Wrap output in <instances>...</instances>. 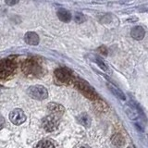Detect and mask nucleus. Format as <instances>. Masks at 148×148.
Wrapping results in <instances>:
<instances>
[{
	"instance_id": "nucleus-6",
	"label": "nucleus",
	"mask_w": 148,
	"mask_h": 148,
	"mask_svg": "<svg viewBox=\"0 0 148 148\" xmlns=\"http://www.w3.org/2000/svg\"><path fill=\"white\" fill-rule=\"evenodd\" d=\"M55 76L58 79V81H59L62 83H65V84L69 83L72 81V74L71 71H69L66 68L58 69L57 71H55Z\"/></svg>"
},
{
	"instance_id": "nucleus-13",
	"label": "nucleus",
	"mask_w": 148,
	"mask_h": 148,
	"mask_svg": "<svg viewBox=\"0 0 148 148\" xmlns=\"http://www.w3.org/2000/svg\"><path fill=\"white\" fill-rule=\"evenodd\" d=\"M78 122L82 124V126H84L85 128H89L91 125V118L89 117V115L87 113H82L77 117Z\"/></svg>"
},
{
	"instance_id": "nucleus-3",
	"label": "nucleus",
	"mask_w": 148,
	"mask_h": 148,
	"mask_svg": "<svg viewBox=\"0 0 148 148\" xmlns=\"http://www.w3.org/2000/svg\"><path fill=\"white\" fill-rule=\"evenodd\" d=\"M27 94L32 98L36 100H45L48 96V92L46 90V88H45L42 85L31 86L30 88H28Z\"/></svg>"
},
{
	"instance_id": "nucleus-19",
	"label": "nucleus",
	"mask_w": 148,
	"mask_h": 148,
	"mask_svg": "<svg viewBox=\"0 0 148 148\" xmlns=\"http://www.w3.org/2000/svg\"><path fill=\"white\" fill-rule=\"evenodd\" d=\"M20 0H5V2L8 5V6H14V5H16L18 3Z\"/></svg>"
},
{
	"instance_id": "nucleus-9",
	"label": "nucleus",
	"mask_w": 148,
	"mask_h": 148,
	"mask_svg": "<svg viewBox=\"0 0 148 148\" xmlns=\"http://www.w3.org/2000/svg\"><path fill=\"white\" fill-rule=\"evenodd\" d=\"M25 43L30 45H37L39 44V35L34 32H28L24 35Z\"/></svg>"
},
{
	"instance_id": "nucleus-8",
	"label": "nucleus",
	"mask_w": 148,
	"mask_h": 148,
	"mask_svg": "<svg viewBox=\"0 0 148 148\" xmlns=\"http://www.w3.org/2000/svg\"><path fill=\"white\" fill-rule=\"evenodd\" d=\"M47 108H48V111L50 112V114L52 115H55L57 116V117H61L64 113V108L59 104H57V103H49L47 105Z\"/></svg>"
},
{
	"instance_id": "nucleus-16",
	"label": "nucleus",
	"mask_w": 148,
	"mask_h": 148,
	"mask_svg": "<svg viewBox=\"0 0 148 148\" xmlns=\"http://www.w3.org/2000/svg\"><path fill=\"white\" fill-rule=\"evenodd\" d=\"M111 140H112V143L116 146H121L124 143V139L120 134H114L112 138H111Z\"/></svg>"
},
{
	"instance_id": "nucleus-10",
	"label": "nucleus",
	"mask_w": 148,
	"mask_h": 148,
	"mask_svg": "<svg viewBox=\"0 0 148 148\" xmlns=\"http://www.w3.org/2000/svg\"><path fill=\"white\" fill-rule=\"evenodd\" d=\"M131 35L133 39L140 41V40L143 39V37H145V31L142 26H135L134 28H132V30L131 32Z\"/></svg>"
},
{
	"instance_id": "nucleus-12",
	"label": "nucleus",
	"mask_w": 148,
	"mask_h": 148,
	"mask_svg": "<svg viewBox=\"0 0 148 148\" xmlns=\"http://www.w3.org/2000/svg\"><path fill=\"white\" fill-rule=\"evenodd\" d=\"M125 112L128 115V117L132 120H136L139 119V112L132 105H127L125 106Z\"/></svg>"
},
{
	"instance_id": "nucleus-1",
	"label": "nucleus",
	"mask_w": 148,
	"mask_h": 148,
	"mask_svg": "<svg viewBox=\"0 0 148 148\" xmlns=\"http://www.w3.org/2000/svg\"><path fill=\"white\" fill-rule=\"evenodd\" d=\"M22 71L29 77H38L43 72V69L36 60L27 59L22 65Z\"/></svg>"
},
{
	"instance_id": "nucleus-18",
	"label": "nucleus",
	"mask_w": 148,
	"mask_h": 148,
	"mask_svg": "<svg viewBox=\"0 0 148 148\" xmlns=\"http://www.w3.org/2000/svg\"><path fill=\"white\" fill-rule=\"evenodd\" d=\"M94 60H95V63H97L98 64V66L103 69V71H108V67H106V65L102 61L101 59H99L98 58H94Z\"/></svg>"
},
{
	"instance_id": "nucleus-14",
	"label": "nucleus",
	"mask_w": 148,
	"mask_h": 148,
	"mask_svg": "<svg viewBox=\"0 0 148 148\" xmlns=\"http://www.w3.org/2000/svg\"><path fill=\"white\" fill-rule=\"evenodd\" d=\"M108 89L111 91V92H112L114 95L117 96L119 99H121V100H125V99H126V97H125V95L122 92V91H120L118 87H116L114 84H112V83L108 82Z\"/></svg>"
},
{
	"instance_id": "nucleus-2",
	"label": "nucleus",
	"mask_w": 148,
	"mask_h": 148,
	"mask_svg": "<svg viewBox=\"0 0 148 148\" xmlns=\"http://www.w3.org/2000/svg\"><path fill=\"white\" fill-rule=\"evenodd\" d=\"M16 65L10 59H5L0 61V80H6L15 71Z\"/></svg>"
},
{
	"instance_id": "nucleus-21",
	"label": "nucleus",
	"mask_w": 148,
	"mask_h": 148,
	"mask_svg": "<svg viewBox=\"0 0 148 148\" xmlns=\"http://www.w3.org/2000/svg\"><path fill=\"white\" fill-rule=\"evenodd\" d=\"M80 148H89V147H87V146H82V147H80Z\"/></svg>"
},
{
	"instance_id": "nucleus-7",
	"label": "nucleus",
	"mask_w": 148,
	"mask_h": 148,
	"mask_svg": "<svg viewBox=\"0 0 148 148\" xmlns=\"http://www.w3.org/2000/svg\"><path fill=\"white\" fill-rule=\"evenodd\" d=\"M9 119L15 125H21L26 120V115L20 108H15L9 114Z\"/></svg>"
},
{
	"instance_id": "nucleus-22",
	"label": "nucleus",
	"mask_w": 148,
	"mask_h": 148,
	"mask_svg": "<svg viewBox=\"0 0 148 148\" xmlns=\"http://www.w3.org/2000/svg\"><path fill=\"white\" fill-rule=\"evenodd\" d=\"M128 148H133V147H131V146H130V147H128Z\"/></svg>"
},
{
	"instance_id": "nucleus-5",
	"label": "nucleus",
	"mask_w": 148,
	"mask_h": 148,
	"mask_svg": "<svg viewBox=\"0 0 148 148\" xmlns=\"http://www.w3.org/2000/svg\"><path fill=\"white\" fill-rule=\"evenodd\" d=\"M76 87L87 97V98H89L91 100L97 99V94L86 82L81 81V80L78 81L76 82Z\"/></svg>"
},
{
	"instance_id": "nucleus-11",
	"label": "nucleus",
	"mask_w": 148,
	"mask_h": 148,
	"mask_svg": "<svg viewBox=\"0 0 148 148\" xmlns=\"http://www.w3.org/2000/svg\"><path fill=\"white\" fill-rule=\"evenodd\" d=\"M57 15L58 18L63 22H69L71 20V14L65 8H60L58 10Z\"/></svg>"
},
{
	"instance_id": "nucleus-17",
	"label": "nucleus",
	"mask_w": 148,
	"mask_h": 148,
	"mask_svg": "<svg viewBox=\"0 0 148 148\" xmlns=\"http://www.w3.org/2000/svg\"><path fill=\"white\" fill-rule=\"evenodd\" d=\"M74 21H75L77 23H82L86 21V18L82 13H76L75 15H74Z\"/></svg>"
},
{
	"instance_id": "nucleus-4",
	"label": "nucleus",
	"mask_w": 148,
	"mask_h": 148,
	"mask_svg": "<svg viewBox=\"0 0 148 148\" xmlns=\"http://www.w3.org/2000/svg\"><path fill=\"white\" fill-rule=\"evenodd\" d=\"M59 117H57V116L49 114L48 116L43 119L42 121V126L45 130L46 132H54L55 130H57L59 124Z\"/></svg>"
},
{
	"instance_id": "nucleus-15",
	"label": "nucleus",
	"mask_w": 148,
	"mask_h": 148,
	"mask_svg": "<svg viewBox=\"0 0 148 148\" xmlns=\"http://www.w3.org/2000/svg\"><path fill=\"white\" fill-rule=\"evenodd\" d=\"M35 148H57L55 143L50 140H42L36 145Z\"/></svg>"
},
{
	"instance_id": "nucleus-20",
	"label": "nucleus",
	"mask_w": 148,
	"mask_h": 148,
	"mask_svg": "<svg viewBox=\"0 0 148 148\" xmlns=\"http://www.w3.org/2000/svg\"><path fill=\"white\" fill-rule=\"evenodd\" d=\"M4 126H5V119L2 116H0V130H2Z\"/></svg>"
}]
</instances>
